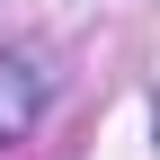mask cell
<instances>
[{
    "mask_svg": "<svg viewBox=\"0 0 160 160\" xmlns=\"http://www.w3.org/2000/svg\"><path fill=\"white\" fill-rule=\"evenodd\" d=\"M45 98H53V71H45V53L9 45V53H0V151H9V142H27V125L45 116Z\"/></svg>",
    "mask_w": 160,
    "mask_h": 160,
    "instance_id": "6da1fadb",
    "label": "cell"
}]
</instances>
